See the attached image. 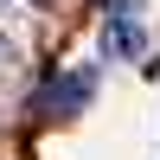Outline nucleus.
<instances>
[{"mask_svg": "<svg viewBox=\"0 0 160 160\" xmlns=\"http://www.w3.org/2000/svg\"><path fill=\"white\" fill-rule=\"evenodd\" d=\"M102 19V51L109 58H141L148 51V26H141V0H109Z\"/></svg>", "mask_w": 160, "mask_h": 160, "instance_id": "1", "label": "nucleus"}, {"mask_svg": "<svg viewBox=\"0 0 160 160\" xmlns=\"http://www.w3.org/2000/svg\"><path fill=\"white\" fill-rule=\"evenodd\" d=\"M90 96H96V64H71V71L45 90V115H83Z\"/></svg>", "mask_w": 160, "mask_h": 160, "instance_id": "2", "label": "nucleus"}, {"mask_svg": "<svg viewBox=\"0 0 160 160\" xmlns=\"http://www.w3.org/2000/svg\"><path fill=\"white\" fill-rule=\"evenodd\" d=\"M7 58H13V51H7V38H0V64H7Z\"/></svg>", "mask_w": 160, "mask_h": 160, "instance_id": "3", "label": "nucleus"}, {"mask_svg": "<svg viewBox=\"0 0 160 160\" xmlns=\"http://www.w3.org/2000/svg\"><path fill=\"white\" fill-rule=\"evenodd\" d=\"M38 7H45V0H38Z\"/></svg>", "mask_w": 160, "mask_h": 160, "instance_id": "4", "label": "nucleus"}]
</instances>
